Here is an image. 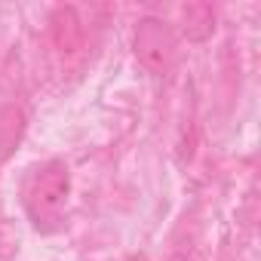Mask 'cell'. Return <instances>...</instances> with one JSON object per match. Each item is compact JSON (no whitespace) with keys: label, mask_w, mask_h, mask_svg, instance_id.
Listing matches in <instances>:
<instances>
[{"label":"cell","mask_w":261,"mask_h":261,"mask_svg":"<svg viewBox=\"0 0 261 261\" xmlns=\"http://www.w3.org/2000/svg\"><path fill=\"white\" fill-rule=\"evenodd\" d=\"M68 197H71V172L62 160H49L37 166L25 185V212L34 221V227L49 230L62 221Z\"/></svg>","instance_id":"obj_1"},{"label":"cell","mask_w":261,"mask_h":261,"mask_svg":"<svg viewBox=\"0 0 261 261\" xmlns=\"http://www.w3.org/2000/svg\"><path fill=\"white\" fill-rule=\"evenodd\" d=\"M22 129H25V114L19 108L0 111V157H7L16 148V142L22 139Z\"/></svg>","instance_id":"obj_5"},{"label":"cell","mask_w":261,"mask_h":261,"mask_svg":"<svg viewBox=\"0 0 261 261\" xmlns=\"http://www.w3.org/2000/svg\"><path fill=\"white\" fill-rule=\"evenodd\" d=\"M53 31H56V43L65 49V53H74L80 46V37H83V28H80V19L74 10H59L53 16Z\"/></svg>","instance_id":"obj_4"},{"label":"cell","mask_w":261,"mask_h":261,"mask_svg":"<svg viewBox=\"0 0 261 261\" xmlns=\"http://www.w3.org/2000/svg\"><path fill=\"white\" fill-rule=\"evenodd\" d=\"M166 261H191V258H188V255H169Z\"/></svg>","instance_id":"obj_6"},{"label":"cell","mask_w":261,"mask_h":261,"mask_svg":"<svg viewBox=\"0 0 261 261\" xmlns=\"http://www.w3.org/2000/svg\"><path fill=\"white\" fill-rule=\"evenodd\" d=\"M133 53L151 74L166 77L178 65V34L169 22H163L157 16H145L136 25Z\"/></svg>","instance_id":"obj_2"},{"label":"cell","mask_w":261,"mask_h":261,"mask_svg":"<svg viewBox=\"0 0 261 261\" xmlns=\"http://www.w3.org/2000/svg\"><path fill=\"white\" fill-rule=\"evenodd\" d=\"M181 31L188 40L200 43V40H209L212 31H215V10L209 4H191L181 10Z\"/></svg>","instance_id":"obj_3"}]
</instances>
